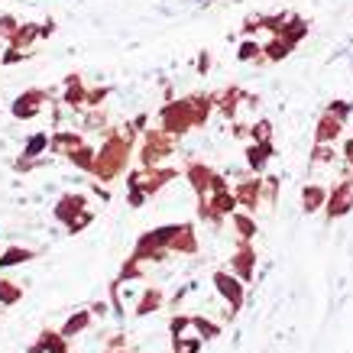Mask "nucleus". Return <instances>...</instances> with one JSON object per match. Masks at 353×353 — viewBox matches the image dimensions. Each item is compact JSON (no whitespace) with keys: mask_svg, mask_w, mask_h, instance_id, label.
Instances as JSON below:
<instances>
[{"mask_svg":"<svg viewBox=\"0 0 353 353\" xmlns=\"http://www.w3.org/2000/svg\"><path fill=\"white\" fill-rule=\"evenodd\" d=\"M127 162H130V139L108 137L104 150L97 152L94 175L101 179V182H108V179H114V175H120V172L127 169Z\"/></svg>","mask_w":353,"mask_h":353,"instance_id":"f257e3e1","label":"nucleus"},{"mask_svg":"<svg viewBox=\"0 0 353 353\" xmlns=\"http://www.w3.org/2000/svg\"><path fill=\"white\" fill-rule=\"evenodd\" d=\"M214 289L221 299H227L230 311H227V318H234L236 311L243 308V299H246V282L243 279H236L230 269H217L214 272Z\"/></svg>","mask_w":353,"mask_h":353,"instance_id":"f03ea898","label":"nucleus"},{"mask_svg":"<svg viewBox=\"0 0 353 353\" xmlns=\"http://www.w3.org/2000/svg\"><path fill=\"white\" fill-rule=\"evenodd\" d=\"M175 175H179V172L169 169V165H143V169L130 172L127 185H139V188H143L146 194H156L162 185H169Z\"/></svg>","mask_w":353,"mask_h":353,"instance_id":"7ed1b4c3","label":"nucleus"},{"mask_svg":"<svg viewBox=\"0 0 353 353\" xmlns=\"http://www.w3.org/2000/svg\"><path fill=\"white\" fill-rule=\"evenodd\" d=\"M159 123H162L159 130H165L169 137H182V133L194 130L192 114H188V108H185V97L172 101V104H165V108L159 110Z\"/></svg>","mask_w":353,"mask_h":353,"instance_id":"20e7f679","label":"nucleus"},{"mask_svg":"<svg viewBox=\"0 0 353 353\" xmlns=\"http://www.w3.org/2000/svg\"><path fill=\"white\" fill-rule=\"evenodd\" d=\"M172 150H175V137H169L165 130H150L143 152H139V162L143 165H162V159L172 156Z\"/></svg>","mask_w":353,"mask_h":353,"instance_id":"39448f33","label":"nucleus"},{"mask_svg":"<svg viewBox=\"0 0 353 353\" xmlns=\"http://www.w3.org/2000/svg\"><path fill=\"white\" fill-rule=\"evenodd\" d=\"M353 211V175H347L343 182H337L327 194V204H324V217L327 221H341Z\"/></svg>","mask_w":353,"mask_h":353,"instance_id":"423d86ee","label":"nucleus"},{"mask_svg":"<svg viewBox=\"0 0 353 353\" xmlns=\"http://www.w3.org/2000/svg\"><path fill=\"white\" fill-rule=\"evenodd\" d=\"M230 272L236 279H243L246 285L253 282V276H256V250L250 246V240H236V250L230 256Z\"/></svg>","mask_w":353,"mask_h":353,"instance_id":"0eeeda50","label":"nucleus"},{"mask_svg":"<svg viewBox=\"0 0 353 353\" xmlns=\"http://www.w3.org/2000/svg\"><path fill=\"white\" fill-rule=\"evenodd\" d=\"M234 194H236V204L243 208V211H256L259 204H263V179L259 175H253V179H243V182L234 188Z\"/></svg>","mask_w":353,"mask_h":353,"instance_id":"6e6552de","label":"nucleus"},{"mask_svg":"<svg viewBox=\"0 0 353 353\" xmlns=\"http://www.w3.org/2000/svg\"><path fill=\"white\" fill-rule=\"evenodd\" d=\"M43 104H46V91H23V94L10 104V114L17 120H30L43 110Z\"/></svg>","mask_w":353,"mask_h":353,"instance_id":"1a4fd4ad","label":"nucleus"},{"mask_svg":"<svg viewBox=\"0 0 353 353\" xmlns=\"http://www.w3.org/2000/svg\"><path fill=\"white\" fill-rule=\"evenodd\" d=\"M243 101H246L243 88L230 85V88H224V91H217V94H214V110L221 114V117L234 120V117H236V110H240V104H243Z\"/></svg>","mask_w":353,"mask_h":353,"instance_id":"9d476101","label":"nucleus"},{"mask_svg":"<svg viewBox=\"0 0 353 353\" xmlns=\"http://www.w3.org/2000/svg\"><path fill=\"white\" fill-rule=\"evenodd\" d=\"M185 108L192 114L194 127H204L211 120V114H214V94H188L185 97Z\"/></svg>","mask_w":353,"mask_h":353,"instance_id":"9b49d317","label":"nucleus"},{"mask_svg":"<svg viewBox=\"0 0 353 353\" xmlns=\"http://www.w3.org/2000/svg\"><path fill=\"white\" fill-rule=\"evenodd\" d=\"M327 194L331 192H327L321 182H308L305 188H301V211H305V214H318V211H324Z\"/></svg>","mask_w":353,"mask_h":353,"instance_id":"f8f14e48","label":"nucleus"},{"mask_svg":"<svg viewBox=\"0 0 353 353\" xmlns=\"http://www.w3.org/2000/svg\"><path fill=\"white\" fill-rule=\"evenodd\" d=\"M185 175H188V182H192V188L198 192V198L201 194L211 192V179H214V169L208 165V162H188V169H185Z\"/></svg>","mask_w":353,"mask_h":353,"instance_id":"ddd939ff","label":"nucleus"},{"mask_svg":"<svg viewBox=\"0 0 353 353\" xmlns=\"http://www.w3.org/2000/svg\"><path fill=\"white\" fill-rule=\"evenodd\" d=\"M243 156H246V165L259 175V172L269 169V159L276 156V146H272V143H250Z\"/></svg>","mask_w":353,"mask_h":353,"instance_id":"4468645a","label":"nucleus"},{"mask_svg":"<svg viewBox=\"0 0 353 353\" xmlns=\"http://www.w3.org/2000/svg\"><path fill=\"white\" fill-rule=\"evenodd\" d=\"M169 253H185V256L198 253V236H194L192 224H179V230H175L169 240Z\"/></svg>","mask_w":353,"mask_h":353,"instance_id":"2eb2a0df","label":"nucleus"},{"mask_svg":"<svg viewBox=\"0 0 353 353\" xmlns=\"http://www.w3.org/2000/svg\"><path fill=\"white\" fill-rule=\"evenodd\" d=\"M81 211H88V198L85 194H62V201L55 204V217L62 224H72Z\"/></svg>","mask_w":353,"mask_h":353,"instance_id":"dca6fc26","label":"nucleus"},{"mask_svg":"<svg viewBox=\"0 0 353 353\" xmlns=\"http://www.w3.org/2000/svg\"><path fill=\"white\" fill-rule=\"evenodd\" d=\"M343 120H337L334 114H327L324 110L321 120H318V127H314V143H334V139H341L343 137Z\"/></svg>","mask_w":353,"mask_h":353,"instance_id":"f3484780","label":"nucleus"},{"mask_svg":"<svg viewBox=\"0 0 353 353\" xmlns=\"http://www.w3.org/2000/svg\"><path fill=\"white\" fill-rule=\"evenodd\" d=\"M276 36H282L285 43L299 46L305 36H308V20H301V17H289V20L282 23V30L276 32Z\"/></svg>","mask_w":353,"mask_h":353,"instance_id":"a211bd4d","label":"nucleus"},{"mask_svg":"<svg viewBox=\"0 0 353 353\" xmlns=\"http://www.w3.org/2000/svg\"><path fill=\"white\" fill-rule=\"evenodd\" d=\"M292 52H295V46L285 43L282 36H272V39L263 46V55H266V62H285Z\"/></svg>","mask_w":353,"mask_h":353,"instance_id":"6ab92c4d","label":"nucleus"},{"mask_svg":"<svg viewBox=\"0 0 353 353\" xmlns=\"http://www.w3.org/2000/svg\"><path fill=\"white\" fill-rule=\"evenodd\" d=\"M230 221H234V230L240 234V240H253V236H256V221H253V214H250V211H243V208H240V211H234V214H230Z\"/></svg>","mask_w":353,"mask_h":353,"instance_id":"aec40b11","label":"nucleus"},{"mask_svg":"<svg viewBox=\"0 0 353 353\" xmlns=\"http://www.w3.org/2000/svg\"><path fill=\"white\" fill-rule=\"evenodd\" d=\"M192 331L198 334V337H204V341H214V337H221V324L211 321V318H204V314H192Z\"/></svg>","mask_w":353,"mask_h":353,"instance_id":"412c9836","label":"nucleus"},{"mask_svg":"<svg viewBox=\"0 0 353 353\" xmlns=\"http://www.w3.org/2000/svg\"><path fill=\"white\" fill-rule=\"evenodd\" d=\"M159 305H162V292L159 289H146L137 299V314L139 318H146V314H152V311H159Z\"/></svg>","mask_w":353,"mask_h":353,"instance_id":"4be33fe9","label":"nucleus"},{"mask_svg":"<svg viewBox=\"0 0 353 353\" xmlns=\"http://www.w3.org/2000/svg\"><path fill=\"white\" fill-rule=\"evenodd\" d=\"M26 259H32V250H26V246H7V250L0 253V269L20 266V263H26Z\"/></svg>","mask_w":353,"mask_h":353,"instance_id":"5701e85b","label":"nucleus"},{"mask_svg":"<svg viewBox=\"0 0 353 353\" xmlns=\"http://www.w3.org/2000/svg\"><path fill=\"white\" fill-rule=\"evenodd\" d=\"M204 337L198 334H182V337H172V350L175 353H201Z\"/></svg>","mask_w":353,"mask_h":353,"instance_id":"b1692460","label":"nucleus"},{"mask_svg":"<svg viewBox=\"0 0 353 353\" xmlns=\"http://www.w3.org/2000/svg\"><path fill=\"white\" fill-rule=\"evenodd\" d=\"M65 104H72V108H81V104H88V88H81L78 75L68 78V88H65Z\"/></svg>","mask_w":353,"mask_h":353,"instance_id":"393cba45","label":"nucleus"},{"mask_svg":"<svg viewBox=\"0 0 353 353\" xmlns=\"http://www.w3.org/2000/svg\"><path fill=\"white\" fill-rule=\"evenodd\" d=\"M36 36H43V30H36V23H26L10 36L13 49H30V43H36Z\"/></svg>","mask_w":353,"mask_h":353,"instance_id":"a878e982","label":"nucleus"},{"mask_svg":"<svg viewBox=\"0 0 353 353\" xmlns=\"http://www.w3.org/2000/svg\"><path fill=\"white\" fill-rule=\"evenodd\" d=\"M88 324H91V311H78L62 324V337H75V334L88 331Z\"/></svg>","mask_w":353,"mask_h":353,"instance_id":"bb28decb","label":"nucleus"},{"mask_svg":"<svg viewBox=\"0 0 353 353\" xmlns=\"http://www.w3.org/2000/svg\"><path fill=\"white\" fill-rule=\"evenodd\" d=\"M68 159L75 162L78 169H88V172H94L97 152H94V150H91V146H85V143H81V146H78V150H72V152H68Z\"/></svg>","mask_w":353,"mask_h":353,"instance_id":"cd10ccee","label":"nucleus"},{"mask_svg":"<svg viewBox=\"0 0 353 353\" xmlns=\"http://www.w3.org/2000/svg\"><path fill=\"white\" fill-rule=\"evenodd\" d=\"M236 59H240V62H266L263 46L253 43V39H243V43L236 46Z\"/></svg>","mask_w":353,"mask_h":353,"instance_id":"c85d7f7f","label":"nucleus"},{"mask_svg":"<svg viewBox=\"0 0 353 353\" xmlns=\"http://www.w3.org/2000/svg\"><path fill=\"white\" fill-rule=\"evenodd\" d=\"M39 341L46 343V353H68V337H62V331L55 334V331H43L39 334Z\"/></svg>","mask_w":353,"mask_h":353,"instance_id":"c756f323","label":"nucleus"},{"mask_svg":"<svg viewBox=\"0 0 353 353\" xmlns=\"http://www.w3.org/2000/svg\"><path fill=\"white\" fill-rule=\"evenodd\" d=\"M49 143H52V139L46 137V133H36V137L26 139V146H23V156H26V159H36V156H43V150L49 146Z\"/></svg>","mask_w":353,"mask_h":353,"instance_id":"7c9ffc66","label":"nucleus"},{"mask_svg":"<svg viewBox=\"0 0 353 353\" xmlns=\"http://www.w3.org/2000/svg\"><path fill=\"white\" fill-rule=\"evenodd\" d=\"M81 143H85V139L78 137V133H55V137H52V146H55V150H62L65 156H68L72 150H78Z\"/></svg>","mask_w":353,"mask_h":353,"instance_id":"2f4dec72","label":"nucleus"},{"mask_svg":"<svg viewBox=\"0 0 353 353\" xmlns=\"http://www.w3.org/2000/svg\"><path fill=\"white\" fill-rule=\"evenodd\" d=\"M23 299V289L17 282H7V279H0V305H17Z\"/></svg>","mask_w":353,"mask_h":353,"instance_id":"473e14b6","label":"nucleus"},{"mask_svg":"<svg viewBox=\"0 0 353 353\" xmlns=\"http://www.w3.org/2000/svg\"><path fill=\"white\" fill-rule=\"evenodd\" d=\"M250 143H272V123L269 120H259L250 127Z\"/></svg>","mask_w":353,"mask_h":353,"instance_id":"72a5a7b5","label":"nucleus"},{"mask_svg":"<svg viewBox=\"0 0 353 353\" xmlns=\"http://www.w3.org/2000/svg\"><path fill=\"white\" fill-rule=\"evenodd\" d=\"M327 114H334L337 120H343V123H347V120L353 117V104H350V101H343V97H337V101H331V104H327Z\"/></svg>","mask_w":353,"mask_h":353,"instance_id":"f704fd0d","label":"nucleus"},{"mask_svg":"<svg viewBox=\"0 0 353 353\" xmlns=\"http://www.w3.org/2000/svg\"><path fill=\"white\" fill-rule=\"evenodd\" d=\"M311 162L318 165V162H334V150H331V143H314V150H311Z\"/></svg>","mask_w":353,"mask_h":353,"instance_id":"c9c22d12","label":"nucleus"},{"mask_svg":"<svg viewBox=\"0 0 353 353\" xmlns=\"http://www.w3.org/2000/svg\"><path fill=\"white\" fill-rule=\"evenodd\" d=\"M185 331H192V314H175L169 324V334L172 337H182Z\"/></svg>","mask_w":353,"mask_h":353,"instance_id":"e433bc0d","label":"nucleus"},{"mask_svg":"<svg viewBox=\"0 0 353 353\" xmlns=\"http://www.w3.org/2000/svg\"><path fill=\"white\" fill-rule=\"evenodd\" d=\"M263 201H269V208L279 201V179H276V175L263 179Z\"/></svg>","mask_w":353,"mask_h":353,"instance_id":"4c0bfd02","label":"nucleus"},{"mask_svg":"<svg viewBox=\"0 0 353 353\" xmlns=\"http://www.w3.org/2000/svg\"><path fill=\"white\" fill-rule=\"evenodd\" d=\"M146 198H150V194L143 192L139 185H127V201H130V208H143V204H146Z\"/></svg>","mask_w":353,"mask_h":353,"instance_id":"58836bf2","label":"nucleus"},{"mask_svg":"<svg viewBox=\"0 0 353 353\" xmlns=\"http://www.w3.org/2000/svg\"><path fill=\"white\" fill-rule=\"evenodd\" d=\"M143 276V269H139V263L133 256L123 263V269H120V282H130V279H139Z\"/></svg>","mask_w":353,"mask_h":353,"instance_id":"ea45409f","label":"nucleus"},{"mask_svg":"<svg viewBox=\"0 0 353 353\" xmlns=\"http://www.w3.org/2000/svg\"><path fill=\"white\" fill-rule=\"evenodd\" d=\"M91 221H94V214H91V211H81V214H78L75 221L68 224V230H72V234H78V230H81V227H88Z\"/></svg>","mask_w":353,"mask_h":353,"instance_id":"a19ab883","label":"nucleus"},{"mask_svg":"<svg viewBox=\"0 0 353 353\" xmlns=\"http://www.w3.org/2000/svg\"><path fill=\"white\" fill-rule=\"evenodd\" d=\"M108 88H97V91H88V108H101V101L108 97Z\"/></svg>","mask_w":353,"mask_h":353,"instance_id":"79ce46f5","label":"nucleus"},{"mask_svg":"<svg viewBox=\"0 0 353 353\" xmlns=\"http://www.w3.org/2000/svg\"><path fill=\"white\" fill-rule=\"evenodd\" d=\"M221 192H230V185H227L224 175H217V172H214V179H211V192H208V194H221Z\"/></svg>","mask_w":353,"mask_h":353,"instance_id":"37998d69","label":"nucleus"},{"mask_svg":"<svg viewBox=\"0 0 353 353\" xmlns=\"http://www.w3.org/2000/svg\"><path fill=\"white\" fill-rule=\"evenodd\" d=\"M26 49H7V52H3V59H0V62L3 65H10V62H20V59H26Z\"/></svg>","mask_w":353,"mask_h":353,"instance_id":"c03bdc74","label":"nucleus"},{"mask_svg":"<svg viewBox=\"0 0 353 353\" xmlns=\"http://www.w3.org/2000/svg\"><path fill=\"white\" fill-rule=\"evenodd\" d=\"M341 156H343V162H347V169L353 172V137L343 139V152H341Z\"/></svg>","mask_w":353,"mask_h":353,"instance_id":"a18cd8bd","label":"nucleus"},{"mask_svg":"<svg viewBox=\"0 0 353 353\" xmlns=\"http://www.w3.org/2000/svg\"><path fill=\"white\" fill-rule=\"evenodd\" d=\"M208 68H211V52H201V55H198V72H201V75H208Z\"/></svg>","mask_w":353,"mask_h":353,"instance_id":"49530a36","label":"nucleus"},{"mask_svg":"<svg viewBox=\"0 0 353 353\" xmlns=\"http://www.w3.org/2000/svg\"><path fill=\"white\" fill-rule=\"evenodd\" d=\"M230 130H234V137H236V139L250 137V127H246V123H236V120H234V127H230Z\"/></svg>","mask_w":353,"mask_h":353,"instance_id":"de8ad7c7","label":"nucleus"},{"mask_svg":"<svg viewBox=\"0 0 353 353\" xmlns=\"http://www.w3.org/2000/svg\"><path fill=\"white\" fill-rule=\"evenodd\" d=\"M108 350H123V334L110 337V341H108Z\"/></svg>","mask_w":353,"mask_h":353,"instance_id":"09e8293b","label":"nucleus"},{"mask_svg":"<svg viewBox=\"0 0 353 353\" xmlns=\"http://www.w3.org/2000/svg\"><path fill=\"white\" fill-rule=\"evenodd\" d=\"M108 353H123V350H108Z\"/></svg>","mask_w":353,"mask_h":353,"instance_id":"8fccbe9b","label":"nucleus"}]
</instances>
